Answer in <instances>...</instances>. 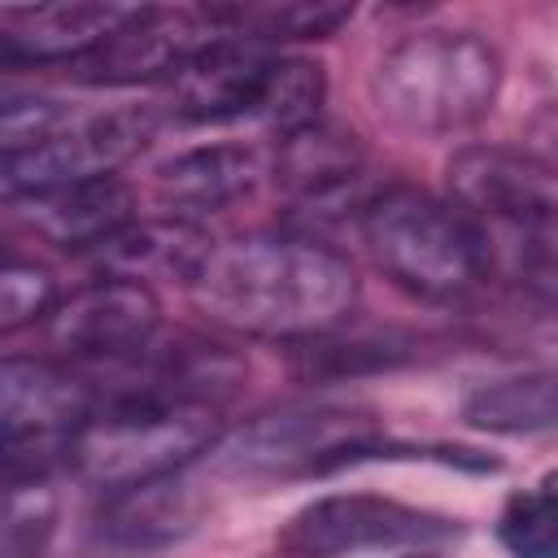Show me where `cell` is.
<instances>
[{"label":"cell","mask_w":558,"mask_h":558,"mask_svg":"<svg viewBox=\"0 0 558 558\" xmlns=\"http://www.w3.org/2000/svg\"><path fill=\"white\" fill-rule=\"evenodd\" d=\"M362 174V153L353 135L331 126H305L279 140L275 153V183H283L301 201H331Z\"/></svg>","instance_id":"18"},{"label":"cell","mask_w":558,"mask_h":558,"mask_svg":"<svg viewBox=\"0 0 558 558\" xmlns=\"http://www.w3.org/2000/svg\"><path fill=\"white\" fill-rule=\"evenodd\" d=\"M187 288L209 323L266 340L323 336L357 301L349 257L292 231H253L214 244Z\"/></svg>","instance_id":"1"},{"label":"cell","mask_w":558,"mask_h":558,"mask_svg":"<svg viewBox=\"0 0 558 558\" xmlns=\"http://www.w3.org/2000/svg\"><path fill=\"white\" fill-rule=\"evenodd\" d=\"M218 240H209L196 222L187 218H135L126 231H118L109 244L96 248L105 275H126V279H179L192 283L205 257L214 253Z\"/></svg>","instance_id":"16"},{"label":"cell","mask_w":558,"mask_h":558,"mask_svg":"<svg viewBox=\"0 0 558 558\" xmlns=\"http://www.w3.org/2000/svg\"><path fill=\"white\" fill-rule=\"evenodd\" d=\"M57 523V501L44 480H9V523H4V549L9 558H35Z\"/></svg>","instance_id":"22"},{"label":"cell","mask_w":558,"mask_h":558,"mask_svg":"<svg viewBox=\"0 0 558 558\" xmlns=\"http://www.w3.org/2000/svg\"><path fill=\"white\" fill-rule=\"evenodd\" d=\"M362 240L375 266L423 301H458L488 275L475 222L418 187H384L362 205Z\"/></svg>","instance_id":"5"},{"label":"cell","mask_w":558,"mask_h":558,"mask_svg":"<svg viewBox=\"0 0 558 558\" xmlns=\"http://www.w3.org/2000/svg\"><path fill=\"white\" fill-rule=\"evenodd\" d=\"M462 418L480 432L527 436L558 427V371H527L497 384H484L466 397Z\"/></svg>","instance_id":"20"},{"label":"cell","mask_w":558,"mask_h":558,"mask_svg":"<svg viewBox=\"0 0 558 558\" xmlns=\"http://www.w3.org/2000/svg\"><path fill=\"white\" fill-rule=\"evenodd\" d=\"M262 179V161L244 144H205L170 157L157 166V196L161 205L183 218V214H205V209H227L240 196H248Z\"/></svg>","instance_id":"15"},{"label":"cell","mask_w":558,"mask_h":558,"mask_svg":"<svg viewBox=\"0 0 558 558\" xmlns=\"http://www.w3.org/2000/svg\"><path fill=\"white\" fill-rule=\"evenodd\" d=\"M501 92V57L471 31L401 35L371 74L379 118L405 135H453L480 122Z\"/></svg>","instance_id":"4"},{"label":"cell","mask_w":558,"mask_h":558,"mask_svg":"<svg viewBox=\"0 0 558 558\" xmlns=\"http://www.w3.org/2000/svg\"><path fill=\"white\" fill-rule=\"evenodd\" d=\"M541 484H545V488H554V493H558V471H554V475H545V480H541Z\"/></svg>","instance_id":"24"},{"label":"cell","mask_w":558,"mask_h":558,"mask_svg":"<svg viewBox=\"0 0 558 558\" xmlns=\"http://www.w3.org/2000/svg\"><path fill=\"white\" fill-rule=\"evenodd\" d=\"M392 445L379 440V427L362 410H275L244 423L218 445V462L231 475L253 480H310L353 462L392 458Z\"/></svg>","instance_id":"6"},{"label":"cell","mask_w":558,"mask_h":558,"mask_svg":"<svg viewBox=\"0 0 558 558\" xmlns=\"http://www.w3.org/2000/svg\"><path fill=\"white\" fill-rule=\"evenodd\" d=\"M9 205L35 235H44L61 248H92V253L135 222V192L118 174L17 196Z\"/></svg>","instance_id":"14"},{"label":"cell","mask_w":558,"mask_h":558,"mask_svg":"<svg viewBox=\"0 0 558 558\" xmlns=\"http://www.w3.org/2000/svg\"><path fill=\"white\" fill-rule=\"evenodd\" d=\"M222 440V418L214 401L174 397L148 384H131L105 401H96L92 418L83 423L70 466L105 488L122 493L148 480L179 475L192 458L209 453Z\"/></svg>","instance_id":"3"},{"label":"cell","mask_w":558,"mask_h":558,"mask_svg":"<svg viewBox=\"0 0 558 558\" xmlns=\"http://www.w3.org/2000/svg\"><path fill=\"white\" fill-rule=\"evenodd\" d=\"M196 519H201V493L187 480L166 475V480L109 493L100 510V536L126 549H153L187 536Z\"/></svg>","instance_id":"17"},{"label":"cell","mask_w":558,"mask_h":558,"mask_svg":"<svg viewBox=\"0 0 558 558\" xmlns=\"http://www.w3.org/2000/svg\"><path fill=\"white\" fill-rule=\"evenodd\" d=\"M453 205L475 222L484 253L536 235L558 222V187L554 174L510 148H466L449 161Z\"/></svg>","instance_id":"8"},{"label":"cell","mask_w":558,"mask_h":558,"mask_svg":"<svg viewBox=\"0 0 558 558\" xmlns=\"http://www.w3.org/2000/svg\"><path fill=\"white\" fill-rule=\"evenodd\" d=\"M214 39H222V31L205 9L131 4V13L83 61H74L70 74L92 87H135L161 78L174 83Z\"/></svg>","instance_id":"9"},{"label":"cell","mask_w":558,"mask_h":558,"mask_svg":"<svg viewBox=\"0 0 558 558\" xmlns=\"http://www.w3.org/2000/svg\"><path fill=\"white\" fill-rule=\"evenodd\" d=\"M153 113L70 109L57 100H4L0 109V179L4 196H35L70 183L113 179L153 140Z\"/></svg>","instance_id":"2"},{"label":"cell","mask_w":558,"mask_h":558,"mask_svg":"<svg viewBox=\"0 0 558 558\" xmlns=\"http://www.w3.org/2000/svg\"><path fill=\"white\" fill-rule=\"evenodd\" d=\"M209 22L248 44H275V39H327L349 17L353 4L331 0H262V4H205Z\"/></svg>","instance_id":"19"},{"label":"cell","mask_w":558,"mask_h":558,"mask_svg":"<svg viewBox=\"0 0 558 558\" xmlns=\"http://www.w3.org/2000/svg\"><path fill=\"white\" fill-rule=\"evenodd\" d=\"M497 541L510 558H558V493L527 488L501 506Z\"/></svg>","instance_id":"21"},{"label":"cell","mask_w":558,"mask_h":558,"mask_svg":"<svg viewBox=\"0 0 558 558\" xmlns=\"http://www.w3.org/2000/svg\"><path fill=\"white\" fill-rule=\"evenodd\" d=\"M449 536H458V523H449L445 514L375 493H336L296 510L283 532V545L301 558H344L362 549L436 545Z\"/></svg>","instance_id":"10"},{"label":"cell","mask_w":558,"mask_h":558,"mask_svg":"<svg viewBox=\"0 0 558 558\" xmlns=\"http://www.w3.org/2000/svg\"><path fill=\"white\" fill-rule=\"evenodd\" d=\"M96 397L87 384L52 362L9 357L0 366V423H4V475L44 480L92 418Z\"/></svg>","instance_id":"7"},{"label":"cell","mask_w":558,"mask_h":558,"mask_svg":"<svg viewBox=\"0 0 558 558\" xmlns=\"http://www.w3.org/2000/svg\"><path fill=\"white\" fill-rule=\"evenodd\" d=\"M414 558H427V554H414Z\"/></svg>","instance_id":"25"},{"label":"cell","mask_w":558,"mask_h":558,"mask_svg":"<svg viewBox=\"0 0 558 558\" xmlns=\"http://www.w3.org/2000/svg\"><path fill=\"white\" fill-rule=\"evenodd\" d=\"M57 310V288H52V275L39 266V262H22V257H9L4 270H0V327L4 331H17L26 323H39Z\"/></svg>","instance_id":"23"},{"label":"cell","mask_w":558,"mask_h":558,"mask_svg":"<svg viewBox=\"0 0 558 558\" xmlns=\"http://www.w3.org/2000/svg\"><path fill=\"white\" fill-rule=\"evenodd\" d=\"M275 52L248 39H214L179 78H174V113L196 126L214 122H262L270 78H275Z\"/></svg>","instance_id":"12"},{"label":"cell","mask_w":558,"mask_h":558,"mask_svg":"<svg viewBox=\"0 0 558 558\" xmlns=\"http://www.w3.org/2000/svg\"><path fill=\"white\" fill-rule=\"evenodd\" d=\"M161 323L157 292L126 275H105L57 301L48 314V336L61 353L78 362H135L148 353Z\"/></svg>","instance_id":"11"},{"label":"cell","mask_w":558,"mask_h":558,"mask_svg":"<svg viewBox=\"0 0 558 558\" xmlns=\"http://www.w3.org/2000/svg\"><path fill=\"white\" fill-rule=\"evenodd\" d=\"M126 13H131V4H100V0L0 9V52L9 65H48V61L74 65Z\"/></svg>","instance_id":"13"}]
</instances>
